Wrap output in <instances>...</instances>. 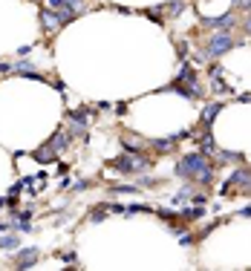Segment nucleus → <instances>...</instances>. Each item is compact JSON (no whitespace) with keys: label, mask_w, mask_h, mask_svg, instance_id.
Returning <instances> with one entry per match:
<instances>
[{"label":"nucleus","mask_w":251,"mask_h":271,"mask_svg":"<svg viewBox=\"0 0 251 271\" xmlns=\"http://www.w3.org/2000/svg\"><path fill=\"white\" fill-rule=\"evenodd\" d=\"M49 142H52V147L58 150V153H61V150H67V147H70L72 133H70V130H58V133H55L52 139H49Z\"/></svg>","instance_id":"11"},{"label":"nucleus","mask_w":251,"mask_h":271,"mask_svg":"<svg viewBox=\"0 0 251 271\" xmlns=\"http://www.w3.org/2000/svg\"><path fill=\"white\" fill-rule=\"evenodd\" d=\"M150 159L144 153H130V150H124L121 156H116L113 162H110V167L116 173H127V176H136V173H144V171H150Z\"/></svg>","instance_id":"2"},{"label":"nucleus","mask_w":251,"mask_h":271,"mask_svg":"<svg viewBox=\"0 0 251 271\" xmlns=\"http://www.w3.org/2000/svg\"><path fill=\"white\" fill-rule=\"evenodd\" d=\"M214 167L216 164L208 162L205 153H185L176 162V176L197 182V185H211L214 182Z\"/></svg>","instance_id":"1"},{"label":"nucleus","mask_w":251,"mask_h":271,"mask_svg":"<svg viewBox=\"0 0 251 271\" xmlns=\"http://www.w3.org/2000/svg\"><path fill=\"white\" fill-rule=\"evenodd\" d=\"M12 248H20V231H18V234L0 236V251H12Z\"/></svg>","instance_id":"14"},{"label":"nucleus","mask_w":251,"mask_h":271,"mask_svg":"<svg viewBox=\"0 0 251 271\" xmlns=\"http://www.w3.org/2000/svg\"><path fill=\"white\" fill-rule=\"evenodd\" d=\"M6 205H9V199H0V211L6 208Z\"/></svg>","instance_id":"27"},{"label":"nucleus","mask_w":251,"mask_h":271,"mask_svg":"<svg viewBox=\"0 0 251 271\" xmlns=\"http://www.w3.org/2000/svg\"><path fill=\"white\" fill-rule=\"evenodd\" d=\"M124 214H153V208H150V205H136V202H133V205H127Z\"/></svg>","instance_id":"19"},{"label":"nucleus","mask_w":251,"mask_h":271,"mask_svg":"<svg viewBox=\"0 0 251 271\" xmlns=\"http://www.w3.org/2000/svg\"><path fill=\"white\" fill-rule=\"evenodd\" d=\"M208 78H211V81H219V78H223V66H219V63H214V66L208 70Z\"/></svg>","instance_id":"20"},{"label":"nucleus","mask_w":251,"mask_h":271,"mask_svg":"<svg viewBox=\"0 0 251 271\" xmlns=\"http://www.w3.org/2000/svg\"><path fill=\"white\" fill-rule=\"evenodd\" d=\"M197 145H199V153H205V156L216 153V145H214V136H211V127H205V133L197 139Z\"/></svg>","instance_id":"10"},{"label":"nucleus","mask_w":251,"mask_h":271,"mask_svg":"<svg viewBox=\"0 0 251 271\" xmlns=\"http://www.w3.org/2000/svg\"><path fill=\"white\" fill-rule=\"evenodd\" d=\"M38 20H41V29H44V32H49V35H52V32H58V29L64 26V20H61V12L58 9H49V6H41V12H38Z\"/></svg>","instance_id":"5"},{"label":"nucleus","mask_w":251,"mask_h":271,"mask_svg":"<svg viewBox=\"0 0 251 271\" xmlns=\"http://www.w3.org/2000/svg\"><path fill=\"white\" fill-rule=\"evenodd\" d=\"M9 228H15V225H9V222H0V234H3V231H9Z\"/></svg>","instance_id":"26"},{"label":"nucleus","mask_w":251,"mask_h":271,"mask_svg":"<svg viewBox=\"0 0 251 271\" xmlns=\"http://www.w3.org/2000/svg\"><path fill=\"white\" fill-rule=\"evenodd\" d=\"M29 49H32V46H20V49H18V58H26Z\"/></svg>","instance_id":"25"},{"label":"nucleus","mask_w":251,"mask_h":271,"mask_svg":"<svg viewBox=\"0 0 251 271\" xmlns=\"http://www.w3.org/2000/svg\"><path fill=\"white\" fill-rule=\"evenodd\" d=\"M173 142H176V136H173V139H156V142H153V150H156V153H171Z\"/></svg>","instance_id":"15"},{"label":"nucleus","mask_w":251,"mask_h":271,"mask_svg":"<svg viewBox=\"0 0 251 271\" xmlns=\"http://www.w3.org/2000/svg\"><path fill=\"white\" fill-rule=\"evenodd\" d=\"M144 15H147V18H150V20H156V23H162V12H156V9H147V12H144Z\"/></svg>","instance_id":"22"},{"label":"nucleus","mask_w":251,"mask_h":271,"mask_svg":"<svg viewBox=\"0 0 251 271\" xmlns=\"http://www.w3.org/2000/svg\"><path fill=\"white\" fill-rule=\"evenodd\" d=\"M107 211H110V205H96L90 214V222H101V219L107 217Z\"/></svg>","instance_id":"18"},{"label":"nucleus","mask_w":251,"mask_h":271,"mask_svg":"<svg viewBox=\"0 0 251 271\" xmlns=\"http://www.w3.org/2000/svg\"><path fill=\"white\" fill-rule=\"evenodd\" d=\"M165 12H168V18H179V15L188 12V3H185V0H171V3L165 6Z\"/></svg>","instance_id":"12"},{"label":"nucleus","mask_w":251,"mask_h":271,"mask_svg":"<svg viewBox=\"0 0 251 271\" xmlns=\"http://www.w3.org/2000/svg\"><path fill=\"white\" fill-rule=\"evenodd\" d=\"M242 29H245V32H248V35H251V12H248V15H245V18H242Z\"/></svg>","instance_id":"24"},{"label":"nucleus","mask_w":251,"mask_h":271,"mask_svg":"<svg viewBox=\"0 0 251 271\" xmlns=\"http://www.w3.org/2000/svg\"><path fill=\"white\" fill-rule=\"evenodd\" d=\"M202 26L216 29V32H231V29L237 26V15H234V12H225V15H216V18L202 15Z\"/></svg>","instance_id":"4"},{"label":"nucleus","mask_w":251,"mask_h":271,"mask_svg":"<svg viewBox=\"0 0 251 271\" xmlns=\"http://www.w3.org/2000/svg\"><path fill=\"white\" fill-rule=\"evenodd\" d=\"M234 185H251V171H248V167H240V171H234L231 176L225 179V185H223V190H219V193L225 196V190L234 188Z\"/></svg>","instance_id":"7"},{"label":"nucleus","mask_w":251,"mask_h":271,"mask_svg":"<svg viewBox=\"0 0 251 271\" xmlns=\"http://www.w3.org/2000/svg\"><path fill=\"white\" fill-rule=\"evenodd\" d=\"M121 147H124V150H130V153H142V142H139V139H130V136H124V139H121Z\"/></svg>","instance_id":"17"},{"label":"nucleus","mask_w":251,"mask_h":271,"mask_svg":"<svg viewBox=\"0 0 251 271\" xmlns=\"http://www.w3.org/2000/svg\"><path fill=\"white\" fill-rule=\"evenodd\" d=\"M191 199H194V205H205V202H208V196H205V193H194Z\"/></svg>","instance_id":"23"},{"label":"nucleus","mask_w":251,"mask_h":271,"mask_svg":"<svg viewBox=\"0 0 251 271\" xmlns=\"http://www.w3.org/2000/svg\"><path fill=\"white\" fill-rule=\"evenodd\" d=\"M202 217H205V211H202V205H194V208L179 211V219H182V222H194V219H202Z\"/></svg>","instance_id":"13"},{"label":"nucleus","mask_w":251,"mask_h":271,"mask_svg":"<svg viewBox=\"0 0 251 271\" xmlns=\"http://www.w3.org/2000/svg\"><path fill=\"white\" fill-rule=\"evenodd\" d=\"M61 260H64V262H70V265H78V260H75V251H67V254H61Z\"/></svg>","instance_id":"21"},{"label":"nucleus","mask_w":251,"mask_h":271,"mask_svg":"<svg viewBox=\"0 0 251 271\" xmlns=\"http://www.w3.org/2000/svg\"><path fill=\"white\" fill-rule=\"evenodd\" d=\"M223 113V104L219 101H208L205 107H202V116H199V124L202 127H211L216 121V116Z\"/></svg>","instance_id":"8"},{"label":"nucleus","mask_w":251,"mask_h":271,"mask_svg":"<svg viewBox=\"0 0 251 271\" xmlns=\"http://www.w3.org/2000/svg\"><path fill=\"white\" fill-rule=\"evenodd\" d=\"M38 248H23V251H18V257H15V268H32V265H38Z\"/></svg>","instance_id":"9"},{"label":"nucleus","mask_w":251,"mask_h":271,"mask_svg":"<svg viewBox=\"0 0 251 271\" xmlns=\"http://www.w3.org/2000/svg\"><path fill=\"white\" fill-rule=\"evenodd\" d=\"M234 46H237V41L231 38V32H216V35L208 38L205 49H202V58H205V61H219L223 55L231 52Z\"/></svg>","instance_id":"3"},{"label":"nucleus","mask_w":251,"mask_h":271,"mask_svg":"<svg viewBox=\"0 0 251 271\" xmlns=\"http://www.w3.org/2000/svg\"><path fill=\"white\" fill-rule=\"evenodd\" d=\"M216 159H219V162H245V156L242 153H234V150H219V153H216Z\"/></svg>","instance_id":"16"},{"label":"nucleus","mask_w":251,"mask_h":271,"mask_svg":"<svg viewBox=\"0 0 251 271\" xmlns=\"http://www.w3.org/2000/svg\"><path fill=\"white\" fill-rule=\"evenodd\" d=\"M58 150L52 147V142H44V145L38 147V150H32V159H35L38 164H49V162H58Z\"/></svg>","instance_id":"6"}]
</instances>
